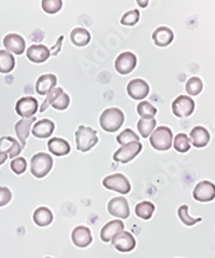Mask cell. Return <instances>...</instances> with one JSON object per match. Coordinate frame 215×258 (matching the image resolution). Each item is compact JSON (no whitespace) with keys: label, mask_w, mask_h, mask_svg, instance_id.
I'll return each instance as SVG.
<instances>
[{"label":"cell","mask_w":215,"mask_h":258,"mask_svg":"<svg viewBox=\"0 0 215 258\" xmlns=\"http://www.w3.org/2000/svg\"><path fill=\"white\" fill-rule=\"evenodd\" d=\"M63 92H64V90L61 89V88H54L50 93L47 94V97H45V100L43 101V103H42V105H41V107H40L39 111H40V112H44L45 110H47L49 106L51 105V103H52L54 100H55V98H56L59 94H61Z\"/></svg>","instance_id":"f35d334b"},{"label":"cell","mask_w":215,"mask_h":258,"mask_svg":"<svg viewBox=\"0 0 215 258\" xmlns=\"http://www.w3.org/2000/svg\"><path fill=\"white\" fill-rule=\"evenodd\" d=\"M26 55L30 62L33 63H44L51 56V51L44 44H33L27 49Z\"/></svg>","instance_id":"2e32d148"},{"label":"cell","mask_w":215,"mask_h":258,"mask_svg":"<svg viewBox=\"0 0 215 258\" xmlns=\"http://www.w3.org/2000/svg\"><path fill=\"white\" fill-rule=\"evenodd\" d=\"M15 67V58L10 52L0 50V73L9 74Z\"/></svg>","instance_id":"83f0119b"},{"label":"cell","mask_w":215,"mask_h":258,"mask_svg":"<svg viewBox=\"0 0 215 258\" xmlns=\"http://www.w3.org/2000/svg\"><path fill=\"white\" fill-rule=\"evenodd\" d=\"M154 211H155V206L152 202L142 201L136 206L135 213L139 218H142L144 221H148V219H150L153 216V214H154Z\"/></svg>","instance_id":"4316f807"},{"label":"cell","mask_w":215,"mask_h":258,"mask_svg":"<svg viewBox=\"0 0 215 258\" xmlns=\"http://www.w3.org/2000/svg\"><path fill=\"white\" fill-rule=\"evenodd\" d=\"M138 131L143 139H147L151 135V133L155 130L156 120L155 119H140L137 124Z\"/></svg>","instance_id":"f1b7e54d"},{"label":"cell","mask_w":215,"mask_h":258,"mask_svg":"<svg viewBox=\"0 0 215 258\" xmlns=\"http://www.w3.org/2000/svg\"><path fill=\"white\" fill-rule=\"evenodd\" d=\"M127 93L135 101H142L150 93V86L142 79H133L127 85Z\"/></svg>","instance_id":"4fadbf2b"},{"label":"cell","mask_w":215,"mask_h":258,"mask_svg":"<svg viewBox=\"0 0 215 258\" xmlns=\"http://www.w3.org/2000/svg\"><path fill=\"white\" fill-rule=\"evenodd\" d=\"M139 141H140V138L132 130V128H125L124 131L117 136V142L122 146L127 145L129 143L139 142Z\"/></svg>","instance_id":"836d02e7"},{"label":"cell","mask_w":215,"mask_h":258,"mask_svg":"<svg viewBox=\"0 0 215 258\" xmlns=\"http://www.w3.org/2000/svg\"><path fill=\"white\" fill-rule=\"evenodd\" d=\"M173 147L179 153H186L190 149V140L185 133H179L173 140Z\"/></svg>","instance_id":"4dcf8cb0"},{"label":"cell","mask_w":215,"mask_h":258,"mask_svg":"<svg viewBox=\"0 0 215 258\" xmlns=\"http://www.w3.org/2000/svg\"><path fill=\"white\" fill-rule=\"evenodd\" d=\"M172 131L168 126L161 125L155 128L154 132L151 134L150 144L154 149L165 151L170 149V147L172 146Z\"/></svg>","instance_id":"277c9868"},{"label":"cell","mask_w":215,"mask_h":258,"mask_svg":"<svg viewBox=\"0 0 215 258\" xmlns=\"http://www.w3.org/2000/svg\"><path fill=\"white\" fill-rule=\"evenodd\" d=\"M12 199V192L8 187H0V208L7 206Z\"/></svg>","instance_id":"ab89813d"},{"label":"cell","mask_w":215,"mask_h":258,"mask_svg":"<svg viewBox=\"0 0 215 258\" xmlns=\"http://www.w3.org/2000/svg\"><path fill=\"white\" fill-rule=\"evenodd\" d=\"M125 121V115L120 108L112 107L102 111L99 118V124L105 132H117Z\"/></svg>","instance_id":"6da1fadb"},{"label":"cell","mask_w":215,"mask_h":258,"mask_svg":"<svg viewBox=\"0 0 215 258\" xmlns=\"http://www.w3.org/2000/svg\"><path fill=\"white\" fill-rule=\"evenodd\" d=\"M185 90H186V93L191 96H196L198 94H200L203 90L202 80L199 77L189 78L185 85Z\"/></svg>","instance_id":"1f68e13d"},{"label":"cell","mask_w":215,"mask_h":258,"mask_svg":"<svg viewBox=\"0 0 215 258\" xmlns=\"http://www.w3.org/2000/svg\"><path fill=\"white\" fill-rule=\"evenodd\" d=\"M111 242L113 246L117 248L119 252H122V253L132 252L137 245L135 237L132 233L125 230H123L119 232L117 236H114Z\"/></svg>","instance_id":"9c48e42d"},{"label":"cell","mask_w":215,"mask_h":258,"mask_svg":"<svg viewBox=\"0 0 215 258\" xmlns=\"http://www.w3.org/2000/svg\"><path fill=\"white\" fill-rule=\"evenodd\" d=\"M194 199L198 202H210L215 198V185L209 180L198 183L193 191Z\"/></svg>","instance_id":"7c38bea8"},{"label":"cell","mask_w":215,"mask_h":258,"mask_svg":"<svg viewBox=\"0 0 215 258\" xmlns=\"http://www.w3.org/2000/svg\"><path fill=\"white\" fill-rule=\"evenodd\" d=\"M41 6L44 12L48 14H55L63 8V2L61 0H43Z\"/></svg>","instance_id":"d590c367"},{"label":"cell","mask_w":215,"mask_h":258,"mask_svg":"<svg viewBox=\"0 0 215 258\" xmlns=\"http://www.w3.org/2000/svg\"><path fill=\"white\" fill-rule=\"evenodd\" d=\"M137 4L139 5L140 7H142V8H145V7L149 5V2H148V0H145V2H141V0H138Z\"/></svg>","instance_id":"7bdbcfd3"},{"label":"cell","mask_w":215,"mask_h":258,"mask_svg":"<svg viewBox=\"0 0 215 258\" xmlns=\"http://www.w3.org/2000/svg\"><path fill=\"white\" fill-rule=\"evenodd\" d=\"M10 168L11 170L17 174V175H21V174L24 173L27 169V161L25 158L23 157H18V158H14L13 160L11 161L10 164Z\"/></svg>","instance_id":"74e56055"},{"label":"cell","mask_w":215,"mask_h":258,"mask_svg":"<svg viewBox=\"0 0 215 258\" xmlns=\"http://www.w3.org/2000/svg\"><path fill=\"white\" fill-rule=\"evenodd\" d=\"M174 34L170 28L166 26H160L154 30L152 35V39L157 47H167L173 41Z\"/></svg>","instance_id":"603a6c76"},{"label":"cell","mask_w":215,"mask_h":258,"mask_svg":"<svg viewBox=\"0 0 215 258\" xmlns=\"http://www.w3.org/2000/svg\"><path fill=\"white\" fill-rule=\"evenodd\" d=\"M22 146L21 144L11 136H4L0 139V153H5L10 157L12 160L14 158H18L19 155L22 153Z\"/></svg>","instance_id":"e0dca14e"},{"label":"cell","mask_w":215,"mask_h":258,"mask_svg":"<svg viewBox=\"0 0 215 258\" xmlns=\"http://www.w3.org/2000/svg\"><path fill=\"white\" fill-rule=\"evenodd\" d=\"M9 158L8 157V155L7 154H5V153H0V165L2 164H4L6 161H7V159Z\"/></svg>","instance_id":"b9f144b4"},{"label":"cell","mask_w":215,"mask_h":258,"mask_svg":"<svg viewBox=\"0 0 215 258\" xmlns=\"http://www.w3.org/2000/svg\"><path fill=\"white\" fill-rule=\"evenodd\" d=\"M53 168V159L45 153H38L30 160V172L37 178L47 176Z\"/></svg>","instance_id":"3957f363"},{"label":"cell","mask_w":215,"mask_h":258,"mask_svg":"<svg viewBox=\"0 0 215 258\" xmlns=\"http://www.w3.org/2000/svg\"><path fill=\"white\" fill-rule=\"evenodd\" d=\"M108 212H109L110 215L117 218H128L130 215L128 201L124 197H115L108 203Z\"/></svg>","instance_id":"30bf717a"},{"label":"cell","mask_w":215,"mask_h":258,"mask_svg":"<svg viewBox=\"0 0 215 258\" xmlns=\"http://www.w3.org/2000/svg\"><path fill=\"white\" fill-rule=\"evenodd\" d=\"M55 123L50 119H42L37 121L33 126V135L37 139H48L53 134Z\"/></svg>","instance_id":"7402d4cb"},{"label":"cell","mask_w":215,"mask_h":258,"mask_svg":"<svg viewBox=\"0 0 215 258\" xmlns=\"http://www.w3.org/2000/svg\"><path fill=\"white\" fill-rule=\"evenodd\" d=\"M115 70L121 75H128L137 66V56L133 52H123L115 59Z\"/></svg>","instance_id":"8fae6325"},{"label":"cell","mask_w":215,"mask_h":258,"mask_svg":"<svg viewBox=\"0 0 215 258\" xmlns=\"http://www.w3.org/2000/svg\"><path fill=\"white\" fill-rule=\"evenodd\" d=\"M90 34L87 29L82 27L74 28L70 34V39L76 47H85L90 41Z\"/></svg>","instance_id":"484cf974"},{"label":"cell","mask_w":215,"mask_h":258,"mask_svg":"<svg viewBox=\"0 0 215 258\" xmlns=\"http://www.w3.org/2000/svg\"><path fill=\"white\" fill-rule=\"evenodd\" d=\"M102 185L109 190H113L120 192L122 195H127L132 190V185H130L129 180L125 175H123L121 173L112 174L103 178Z\"/></svg>","instance_id":"5b68a950"},{"label":"cell","mask_w":215,"mask_h":258,"mask_svg":"<svg viewBox=\"0 0 215 258\" xmlns=\"http://www.w3.org/2000/svg\"><path fill=\"white\" fill-rule=\"evenodd\" d=\"M33 218H34V222L37 226L47 227L52 224L54 216H53V213L50 209H48L47 207H40L34 212Z\"/></svg>","instance_id":"d4e9b609"},{"label":"cell","mask_w":215,"mask_h":258,"mask_svg":"<svg viewBox=\"0 0 215 258\" xmlns=\"http://www.w3.org/2000/svg\"><path fill=\"white\" fill-rule=\"evenodd\" d=\"M72 243L80 248L87 247L93 242V236L88 227L78 226L71 232Z\"/></svg>","instance_id":"5bb4252c"},{"label":"cell","mask_w":215,"mask_h":258,"mask_svg":"<svg viewBox=\"0 0 215 258\" xmlns=\"http://www.w3.org/2000/svg\"><path fill=\"white\" fill-rule=\"evenodd\" d=\"M69 104H70V97L65 92L59 94L55 100H54L51 105L53 106L54 109L56 110H65L68 108Z\"/></svg>","instance_id":"8d00e7d4"},{"label":"cell","mask_w":215,"mask_h":258,"mask_svg":"<svg viewBox=\"0 0 215 258\" xmlns=\"http://www.w3.org/2000/svg\"><path fill=\"white\" fill-rule=\"evenodd\" d=\"M36 120L37 119L35 117L22 119V120L18 121L17 124H15V126H14L15 133H17V136L21 142V146L23 149H24V147L26 145V141H27L29 133H30V127H32V125L35 123Z\"/></svg>","instance_id":"44dd1931"},{"label":"cell","mask_w":215,"mask_h":258,"mask_svg":"<svg viewBox=\"0 0 215 258\" xmlns=\"http://www.w3.org/2000/svg\"><path fill=\"white\" fill-rule=\"evenodd\" d=\"M5 48L8 52H10L11 54L14 53L17 55H21L23 52L25 51L26 42L21 35L19 34H8L3 41Z\"/></svg>","instance_id":"9a60e30c"},{"label":"cell","mask_w":215,"mask_h":258,"mask_svg":"<svg viewBox=\"0 0 215 258\" xmlns=\"http://www.w3.org/2000/svg\"><path fill=\"white\" fill-rule=\"evenodd\" d=\"M38 109H39V103L33 96L22 97L15 105V111L24 119L34 117Z\"/></svg>","instance_id":"ba28073f"},{"label":"cell","mask_w":215,"mask_h":258,"mask_svg":"<svg viewBox=\"0 0 215 258\" xmlns=\"http://www.w3.org/2000/svg\"><path fill=\"white\" fill-rule=\"evenodd\" d=\"M64 40V36H60L59 38H58V40H57V45H54V47L50 50V51H54V50H55L56 49V51H55V53H54V56H55V55H57L58 54V52L60 51V47H61V41H63Z\"/></svg>","instance_id":"60d3db41"},{"label":"cell","mask_w":215,"mask_h":258,"mask_svg":"<svg viewBox=\"0 0 215 258\" xmlns=\"http://www.w3.org/2000/svg\"><path fill=\"white\" fill-rule=\"evenodd\" d=\"M139 19H140L139 10L134 9V10L127 11L124 15H123L121 19V23L122 25H125V26H134L138 22H139Z\"/></svg>","instance_id":"e575fe53"},{"label":"cell","mask_w":215,"mask_h":258,"mask_svg":"<svg viewBox=\"0 0 215 258\" xmlns=\"http://www.w3.org/2000/svg\"><path fill=\"white\" fill-rule=\"evenodd\" d=\"M57 78L53 74H45L40 76L36 82V92L40 95H47L56 87Z\"/></svg>","instance_id":"d6986e66"},{"label":"cell","mask_w":215,"mask_h":258,"mask_svg":"<svg viewBox=\"0 0 215 258\" xmlns=\"http://www.w3.org/2000/svg\"><path fill=\"white\" fill-rule=\"evenodd\" d=\"M48 148L52 155L56 157H63L70 153L71 147L69 143L61 138H53L48 143Z\"/></svg>","instance_id":"cb8c5ba5"},{"label":"cell","mask_w":215,"mask_h":258,"mask_svg":"<svg viewBox=\"0 0 215 258\" xmlns=\"http://www.w3.org/2000/svg\"><path fill=\"white\" fill-rule=\"evenodd\" d=\"M75 143L76 149L82 153H87L98 143L97 132L91 127L80 125L75 132Z\"/></svg>","instance_id":"7a4b0ae2"},{"label":"cell","mask_w":215,"mask_h":258,"mask_svg":"<svg viewBox=\"0 0 215 258\" xmlns=\"http://www.w3.org/2000/svg\"><path fill=\"white\" fill-rule=\"evenodd\" d=\"M178 215H179V218L181 219V222L185 226H194L197 223L202 221V218L200 217L194 218L188 214V206H186V204H183V206L179 208Z\"/></svg>","instance_id":"d6a6232c"},{"label":"cell","mask_w":215,"mask_h":258,"mask_svg":"<svg viewBox=\"0 0 215 258\" xmlns=\"http://www.w3.org/2000/svg\"><path fill=\"white\" fill-rule=\"evenodd\" d=\"M195 110V102L187 95H180L172 102V112L175 117L185 118Z\"/></svg>","instance_id":"52a82bcc"},{"label":"cell","mask_w":215,"mask_h":258,"mask_svg":"<svg viewBox=\"0 0 215 258\" xmlns=\"http://www.w3.org/2000/svg\"><path fill=\"white\" fill-rule=\"evenodd\" d=\"M141 150L142 144L140 142L129 143L127 145L122 146L120 149L115 151L113 155V160L123 164L128 163L129 161L134 160V159L140 154Z\"/></svg>","instance_id":"8992f818"},{"label":"cell","mask_w":215,"mask_h":258,"mask_svg":"<svg viewBox=\"0 0 215 258\" xmlns=\"http://www.w3.org/2000/svg\"><path fill=\"white\" fill-rule=\"evenodd\" d=\"M137 111L142 119H154V116L157 113V109L147 101H142L138 104Z\"/></svg>","instance_id":"f546056e"},{"label":"cell","mask_w":215,"mask_h":258,"mask_svg":"<svg viewBox=\"0 0 215 258\" xmlns=\"http://www.w3.org/2000/svg\"><path fill=\"white\" fill-rule=\"evenodd\" d=\"M210 133L206 130L205 127L197 125L195 126L193 130L190 131L189 135V140L193 144V146L196 148H203L206 145H208L210 142Z\"/></svg>","instance_id":"ac0fdd59"},{"label":"cell","mask_w":215,"mask_h":258,"mask_svg":"<svg viewBox=\"0 0 215 258\" xmlns=\"http://www.w3.org/2000/svg\"><path fill=\"white\" fill-rule=\"evenodd\" d=\"M125 229V225L120 219H114V221H111L109 223H106L100 231V239L101 241L105 242H111V240L113 239L114 236L121 231H123Z\"/></svg>","instance_id":"ffe728a7"},{"label":"cell","mask_w":215,"mask_h":258,"mask_svg":"<svg viewBox=\"0 0 215 258\" xmlns=\"http://www.w3.org/2000/svg\"><path fill=\"white\" fill-rule=\"evenodd\" d=\"M45 258H52V257H45Z\"/></svg>","instance_id":"ee69618b"}]
</instances>
